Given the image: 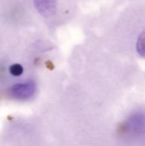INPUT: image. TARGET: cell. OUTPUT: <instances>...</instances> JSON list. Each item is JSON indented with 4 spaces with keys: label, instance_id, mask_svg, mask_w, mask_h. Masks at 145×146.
<instances>
[{
    "label": "cell",
    "instance_id": "obj_1",
    "mask_svg": "<svg viewBox=\"0 0 145 146\" xmlns=\"http://www.w3.org/2000/svg\"><path fill=\"white\" fill-rule=\"evenodd\" d=\"M123 133L130 137H141L145 134V113L132 114L123 124Z\"/></svg>",
    "mask_w": 145,
    "mask_h": 146
},
{
    "label": "cell",
    "instance_id": "obj_2",
    "mask_svg": "<svg viewBox=\"0 0 145 146\" xmlns=\"http://www.w3.org/2000/svg\"><path fill=\"white\" fill-rule=\"evenodd\" d=\"M36 92V84L32 80H27L13 85L9 90L8 94L15 100H27L33 97Z\"/></svg>",
    "mask_w": 145,
    "mask_h": 146
},
{
    "label": "cell",
    "instance_id": "obj_3",
    "mask_svg": "<svg viewBox=\"0 0 145 146\" xmlns=\"http://www.w3.org/2000/svg\"><path fill=\"white\" fill-rule=\"evenodd\" d=\"M37 10L44 16L50 17L56 13V3L55 0H33Z\"/></svg>",
    "mask_w": 145,
    "mask_h": 146
},
{
    "label": "cell",
    "instance_id": "obj_4",
    "mask_svg": "<svg viewBox=\"0 0 145 146\" xmlns=\"http://www.w3.org/2000/svg\"><path fill=\"white\" fill-rule=\"evenodd\" d=\"M137 51L141 56L145 57V32L142 33L138 38Z\"/></svg>",
    "mask_w": 145,
    "mask_h": 146
},
{
    "label": "cell",
    "instance_id": "obj_5",
    "mask_svg": "<svg viewBox=\"0 0 145 146\" xmlns=\"http://www.w3.org/2000/svg\"><path fill=\"white\" fill-rule=\"evenodd\" d=\"M9 70L10 74L13 75V76H15V77L21 76L23 74V67L21 64H19V63L12 64L9 67Z\"/></svg>",
    "mask_w": 145,
    "mask_h": 146
}]
</instances>
